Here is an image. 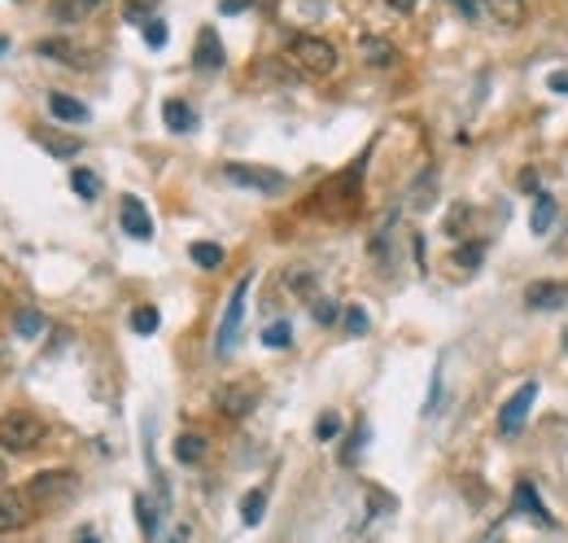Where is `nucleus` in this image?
<instances>
[{
	"instance_id": "f257e3e1",
	"label": "nucleus",
	"mask_w": 568,
	"mask_h": 543,
	"mask_svg": "<svg viewBox=\"0 0 568 543\" xmlns=\"http://www.w3.org/2000/svg\"><path fill=\"white\" fill-rule=\"evenodd\" d=\"M44 439H48V426L35 412L13 408V412L0 417V452L4 456H31V452L44 448Z\"/></svg>"
},
{
	"instance_id": "f03ea898",
	"label": "nucleus",
	"mask_w": 568,
	"mask_h": 543,
	"mask_svg": "<svg viewBox=\"0 0 568 543\" xmlns=\"http://www.w3.org/2000/svg\"><path fill=\"white\" fill-rule=\"evenodd\" d=\"M284 57H288L302 75H315V79L332 75V70H337V61H341L337 44H332V39H323V35H293V39H288V48H284Z\"/></svg>"
},
{
	"instance_id": "7ed1b4c3",
	"label": "nucleus",
	"mask_w": 568,
	"mask_h": 543,
	"mask_svg": "<svg viewBox=\"0 0 568 543\" xmlns=\"http://www.w3.org/2000/svg\"><path fill=\"white\" fill-rule=\"evenodd\" d=\"M75 491H79V474H75V470H39V474L22 487V496L31 500V509H57V505H66Z\"/></svg>"
},
{
	"instance_id": "20e7f679",
	"label": "nucleus",
	"mask_w": 568,
	"mask_h": 543,
	"mask_svg": "<svg viewBox=\"0 0 568 543\" xmlns=\"http://www.w3.org/2000/svg\"><path fill=\"white\" fill-rule=\"evenodd\" d=\"M224 180L246 189V193H263V197H276L288 189V176L276 171V167H254V162H228L224 167Z\"/></svg>"
},
{
	"instance_id": "39448f33",
	"label": "nucleus",
	"mask_w": 568,
	"mask_h": 543,
	"mask_svg": "<svg viewBox=\"0 0 568 543\" xmlns=\"http://www.w3.org/2000/svg\"><path fill=\"white\" fill-rule=\"evenodd\" d=\"M246 294H250V276L237 281V290L228 294V307H224V320H219V338H215V355L228 360L237 351V338H241V320H246Z\"/></svg>"
},
{
	"instance_id": "423d86ee",
	"label": "nucleus",
	"mask_w": 568,
	"mask_h": 543,
	"mask_svg": "<svg viewBox=\"0 0 568 543\" xmlns=\"http://www.w3.org/2000/svg\"><path fill=\"white\" fill-rule=\"evenodd\" d=\"M259 399H263V391H259V382H228V386H219L215 391V408H219V417H228V421H241V417H250L254 408H259Z\"/></svg>"
},
{
	"instance_id": "0eeeda50",
	"label": "nucleus",
	"mask_w": 568,
	"mask_h": 543,
	"mask_svg": "<svg viewBox=\"0 0 568 543\" xmlns=\"http://www.w3.org/2000/svg\"><path fill=\"white\" fill-rule=\"evenodd\" d=\"M534 399H538V382H525V386L503 404V412H499V434H503V439H512V434H521V430H525Z\"/></svg>"
},
{
	"instance_id": "6e6552de",
	"label": "nucleus",
	"mask_w": 568,
	"mask_h": 543,
	"mask_svg": "<svg viewBox=\"0 0 568 543\" xmlns=\"http://www.w3.org/2000/svg\"><path fill=\"white\" fill-rule=\"evenodd\" d=\"M31 518H35L31 500L22 491H13V487H0V535H13L22 527H31Z\"/></svg>"
},
{
	"instance_id": "1a4fd4ad",
	"label": "nucleus",
	"mask_w": 568,
	"mask_h": 543,
	"mask_svg": "<svg viewBox=\"0 0 568 543\" xmlns=\"http://www.w3.org/2000/svg\"><path fill=\"white\" fill-rule=\"evenodd\" d=\"M118 224H123V233L136 237V241H149V237H154V219H149V211H145V202H140L136 193H127V197L118 202Z\"/></svg>"
},
{
	"instance_id": "9d476101",
	"label": "nucleus",
	"mask_w": 568,
	"mask_h": 543,
	"mask_svg": "<svg viewBox=\"0 0 568 543\" xmlns=\"http://www.w3.org/2000/svg\"><path fill=\"white\" fill-rule=\"evenodd\" d=\"M105 9H110V0H53L48 4V18L57 26H75V22H88V18L105 13Z\"/></svg>"
},
{
	"instance_id": "9b49d317",
	"label": "nucleus",
	"mask_w": 568,
	"mask_h": 543,
	"mask_svg": "<svg viewBox=\"0 0 568 543\" xmlns=\"http://www.w3.org/2000/svg\"><path fill=\"white\" fill-rule=\"evenodd\" d=\"M525 307L530 312H560V307H568V281H534L525 290Z\"/></svg>"
},
{
	"instance_id": "f8f14e48",
	"label": "nucleus",
	"mask_w": 568,
	"mask_h": 543,
	"mask_svg": "<svg viewBox=\"0 0 568 543\" xmlns=\"http://www.w3.org/2000/svg\"><path fill=\"white\" fill-rule=\"evenodd\" d=\"M359 53H363V61H367L372 70L398 66V48H394V39H385V35H363V39H359Z\"/></svg>"
},
{
	"instance_id": "ddd939ff",
	"label": "nucleus",
	"mask_w": 568,
	"mask_h": 543,
	"mask_svg": "<svg viewBox=\"0 0 568 543\" xmlns=\"http://www.w3.org/2000/svg\"><path fill=\"white\" fill-rule=\"evenodd\" d=\"M31 136H35V145H44L53 158H75V154L83 149V140H79V136H70V132H57V127H35Z\"/></svg>"
},
{
	"instance_id": "4468645a",
	"label": "nucleus",
	"mask_w": 568,
	"mask_h": 543,
	"mask_svg": "<svg viewBox=\"0 0 568 543\" xmlns=\"http://www.w3.org/2000/svg\"><path fill=\"white\" fill-rule=\"evenodd\" d=\"M193 66H197V70H219V66H224V44H219L215 26H206V31L197 35V48H193Z\"/></svg>"
},
{
	"instance_id": "2eb2a0df",
	"label": "nucleus",
	"mask_w": 568,
	"mask_h": 543,
	"mask_svg": "<svg viewBox=\"0 0 568 543\" xmlns=\"http://www.w3.org/2000/svg\"><path fill=\"white\" fill-rule=\"evenodd\" d=\"M481 9L499 22V26H521L530 18V4L525 0H481Z\"/></svg>"
},
{
	"instance_id": "dca6fc26",
	"label": "nucleus",
	"mask_w": 568,
	"mask_h": 543,
	"mask_svg": "<svg viewBox=\"0 0 568 543\" xmlns=\"http://www.w3.org/2000/svg\"><path fill=\"white\" fill-rule=\"evenodd\" d=\"M48 110H53L57 123H88V105L66 97V92H48Z\"/></svg>"
},
{
	"instance_id": "f3484780",
	"label": "nucleus",
	"mask_w": 568,
	"mask_h": 543,
	"mask_svg": "<svg viewBox=\"0 0 568 543\" xmlns=\"http://www.w3.org/2000/svg\"><path fill=\"white\" fill-rule=\"evenodd\" d=\"M35 53H39V57H48V61H66V66H75V70H79V66H88V57H79V48H75V44H66V39H39V44H35Z\"/></svg>"
},
{
	"instance_id": "a211bd4d",
	"label": "nucleus",
	"mask_w": 568,
	"mask_h": 543,
	"mask_svg": "<svg viewBox=\"0 0 568 543\" xmlns=\"http://www.w3.org/2000/svg\"><path fill=\"white\" fill-rule=\"evenodd\" d=\"M162 118H167V127H171V132H193V123H197L193 105H189V101H180V97H171V101L162 105Z\"/></svg>"
},
{
	"instance_id": "6ab92c4d",
	"label": "nucleus",
	"mask_w": 568,
	"mask_h": 543,
	"mask_svg": "<svg viewBox=\"0 0 568 543\" xmlns=\"http://www.w3.org/2000/svg\"><path fill=\"white\" fill-rule=\"evenodd\" d=\"M206 456V439L197 434V430H184L180 439H175V461L180 465H197Z\"/></svg>"
},
{
	"instance_id": "aec40b11",
	"label": "nucleus",
	"mask_w": 568,
	"mask_h": 543,
	"mask_svg": "<svg viewBox=\"0 0 568 543\" xmlns=\"http://www.w3.org/2000/svg\"><path fill=\"white\" fill-rule=\"evenodd\" d=\"M516 505L534 518V522H543V527H552V513L543 509V500H538V491H534V483H516Z\"/></svg>"
},
{
	"instance_id": "412c9836",
	"label": "nucleus",
	"mask_w": 568,
	"mask_h": 543,
	"mask_svg": "<svg viewBox=\"0 0 568 543\" xmlns=\"http://www.w3.org/2000/svg\"><path fill=\"white\" fill-rule=\"evenodd\" d=\"M552 224H556V197H552V193H538V202H534V219H530V228H534L538 237H547V233H552Z\"/></svg>"
},
{
	"instance_id": "4be33fe9",
	"label": "nucleus",
	"mask_w": 568,
	"mask_h": 543,
	"mask_svg": "<svg viewBox=\"0 0 568 543\" xmlns=\"http://www.w3.org/2000/svg\"><path fill=\"white\" fill-rule=\"evenodd\" d=\"M70 189H75L83 202H92V197H101V176L88 171V167H75V171H70Z\"/></svg>"
},
{
	"instance_id": "5701e85b",
	"label": "nucleus",
	"mask_w": 568,
	"mask_h": 543,
	"mask_svg": "<svg viewBox=\"0 0 568 543\" xmlns=\"http://www.w3.org/2000/svg\"><path fill=\"white\" fill-rule=\"evenodd\" d=\"M189 259H193L197 268L215 272V268L224 263V246H215V241H193V246H189Z\"/></svg>"
},
{
	"instance_id": "b1692460",
	"label": "nucleus",
	"mask_w": 568,
	"mask_h": 543,
	"mask_svg": "<svg viewBox=\"0 0 568 543\" xmlns=\"http://www.w3.org/2000/svg\"><path fill=\"white\" fill-rule=\"evenodd\" d=\"M263 513H268V491L259 487V491H250V496L241 500V522H246V527H259Z\"/></svg>"
},
{
	"instance_id": "393cba45",
	"label": "nucleus",
	"mask_w": 568,
	"mask_h": 543,
	"mask_svg": "<svg viewBox=\"0 0 568 543\" xmlns=\"http://www.w3.org/2000/svg\"><path fill=\"white\" fill-rule=\"evenodd\" d=\"M132 505H136V522H140V535H145V540H154V535H158V509L149 505V496H136Z\"/></svg>"
},
{
	"instance_id": "a878e982",
	"label": "nucleus",
	"mask_w": 568,
	"mask_h": 543,
	"mask_svg": "<svg viewBox=\"0 0 568 543\" xmlns=\"http://www.w3.org/2000/svg\"><path fill=\"white\" fill-rule=\"evenodd\" d=\"M158 325H162L158 307H136V312H132V333L149 338V333H158Z\"/></svg>"
},
{
	"instance_id": "bb28decb",
	"label": "nucleus",
	"mask_w": 568,
	"mask_h": 543,
	"mask_svg": "<svg viewBox=\"0 0 568 543\" xmlns=\"http://www.w3.org/2000/svg\"><path fill=\"white\" fill-rule=\"evenodd\" d=\"M13 329H18L22 338H35V333L44 329V316H39V312H31V307H22V312L13 316Z\"/></svg>"
},
{
	"instance_id": "cd10ccee",
	"label": "nucleus",
	"mask_w": 568,
	"mask_h": 543,
	"mask_svg": "<svg viewBox=\"0 0 568 543\" xmlns=\"http://www.w3.org/2000/svg\"><path fill=\"white\" fill-rule=\"evenodd\" d=\"M341 325H345L350 338H363V333H367V312H363V307H345V312H341Z\"/></svg>"
},
{
	"instance_id": "c85d7f7f",
	"label": "nucleus",
	"mask_w": 568,
	"mask_h": 543,
	"mask_svg": "<svg viewBox=\"0 0 568 543\" xmlns=\"http://www.w3.org/2000/svg\"><path fill=\"white\" fill-rule=\"evenodd\" d=\"M337 434H341V417H337V412H323V417L315 421V439H319V443H332Z\"/></svg>"
},
{
	"instance_id": "c756f323",
	"label": "nucleus",
	"mask_w": 568,
	"mask_h": 543,
	"mask_svg": "<svg viewBox=\"0 0 568 543\" xmlns=\"http://www.w3.org/2000/svg\"><path fill=\"white\" fill-rule=\"evenodd\" d=\"M288 342H293V329H288V325H268V333H263V347H272V351H284V347H288Z\"/></svg>"
},
{
	"instance_id": "7c9ffc66",
	"label": "nucleus",
	"mask_w": 568,
	"mask_h": 543,
	"mask_svg": "<svg viewBox=\"0 0 568 543\" xmlns=\"http://www.w3.org/2000/svg\"><path fill=\"white\" fill-rule=\"evenodd\" d=\"M433 184H438V171H424V176H420V184H416V197H411V206H416V211H424V206L433 202V193H429Z\"/></svg>"
},
{
	"instance_id": "2f4dec72",
	"label": "nucleus",
	"mask_w": 568,
	"mask_h": 543,
	"mask_svg": "<svg viewBox=\"0 0 568 543\" xmlns=\"http://www.w3.org/2000/svg\"><path fill=\"white\" fill-rule=\"evenodd\" d=\"M481 254H486V246H481V241H473V246H459V250H455V263L473 272V268L481 263Z\"/></svg>"
},
{
	"instance_id": "473e14b6",
	"label": "nucleus",
	"mask_w": 568,
	"mask_h": 543,
	"mask_svg": "<svg viewBox=\"0 0 568 543\" xmlns=\"http://www.w3.org/2000/svg\"><path fill=\"white\" fill-rule=\"evenodd\" d=\"M145 44H149V48H162V44H167V22H162V18H149V22H145Z\"/></svg>"
},
{
	"instance_id": "72a5a7b5",
	"label": "nucleus",
	"mask_w": 568,
	"mask_h": 543,
	"mask_svg": "<svg viewBox=\"0 0 568 543\" xmlns=\"http://www.w3.org/2000/svg\"><path fill=\"white\" fill-rule=\"evenodd\" d=\"M363 443H367V426L359 421V426H354V434H350V443H345V452H341V461L350 465V461L359 456V448H363Z\"/></svg>"
},
{
	"instance_id": "f704fd0d",
	"label": "nucleus",
	"mask_w": 568,
	"mask_h": 543,
	"mask_svg": "<svg viewBox=\"0 0 568 543\" xmlns=\"http://www.w3.org/2000/svg\"><path fill=\"white\" fill-rule=\"evenodd\" d=\"M337 316H341V307H337V303H328V298H315V320H319V325H332Z\"/></svg>"
},
{
	"instance_id": "c9c22d12",
	"label": "nucleus",
	"mask_w": 568,
	"mask_h": 543,
	"mask_svg": "<svg viewBox=\"0 0 568 543\" xmlns=\"http://www.w3.org/2000/svg\"><path fill=\"white\" fill-rule=\"evenodd\" d=\"M254 0H219V13H246Z\"/></svg>"
},
{
	"instance_id": "e433bc0d",
	"label": "nucleus",
	"mask_w": 568,
	"mask_h": 543,
	"mask_svg": "<svg viewBox=\"0 0 568 543\" xmlns=\"http://www.w3.org/2000/svg\"><path fill=\"white\" fill-rule=\"evenodd\" d=\"M547 83H552V92H560V97H568V70H556V75H552Z\"/></svg>"
},
{
	"instance_id": "4c0bfd02",
	"label": "nucleus",
	"mask_w": 568,
	"mask_h": 543,
	"mask_svg": "<svg viewBox=\"0 0 568 543\" xmlns=\"http://www.w3.org/2000/svg\"><path fill=\"white\" fill-rule=\"evenodd\" d=\"M75 543H101V540H96V531H92V527H83V531L75 535Z\"/></svg>"
},
{
	"instance_id": "58836bf2",
	"label": "nucleus",
	"mask_w": 568,
	"mask_h": 543,
	"mask_svg": "<svg viewBox=\"0 0 568 543\" xmlns=\"http://www.w3.org/2000/svg\"><path fill=\"white\" fill-rule=\"evenodd\" d=\"M455 4H459L464 13H477V4H481V0H455Z\"/></svg>"
},
{
	"instance_id": "ea45409f",
	"label": "nucleus",
	"mask_w": 568,
	"mask_h": 543,
	"mask_svg": "<svg viewBox=\"0 0 568 543\" xmlns=\"http://www.w3.org/2000/svg\"><path fill=\"white\" fill-rule=\"evenodd\" d=\"M189 540V527H175V535H171V543H184Z\"/></svg>"
},
{
	"instance_id": "a19ab883",
	"label": "nucleus",
	"mask_w": 568,
	"mask_h": 543,
	"mask_svg": "<svg viewBox=\"0 0 568 543\" xmlns=\"http://www.w3.org/2000/svg\"><path fill=\"white\" fill-rule=\"evenodd\" d=\"M389 4H394V9H411L416 0H389Z\"/></svg>"
},
{
	"instance_id": "79ce46f5",
	"label": "nucleus",
	"mask_w": 568,
	"mask_h": 543,
	"mask_svg": "<svg viewBox=\"0 0 568 543\" xmlns=\"http://www.w3.org/2000/svg\"><path fill=\"white\" fill-rule=\"evenodd\" d=\"M0 487H4V461H0Z\"/></svg>"
},
{
	"instance_id": "37998d69",
	"label": "nucleus",
	"mask_w": 568,
	"mask_h": 543,
	"mask_svg": "<svg viewBox=\"0 0 568 543\" xmlns=\"http://www.w3.org/2000/svg\"><path fill=\"white\" fill-rule=\"evenodd\" d=\"M565 347H568V333H565Z\"/></svg>"
},
{
	"instance_id": "c03bdc74",
	"label": "nucleus",
	"mask_w": 568,
	"mask_h": 543,
	"mask_svg": "<svg viewBox=\"0 0 568 543\" xmlns=\"http://www.w3.org/2000/svg\"><path fill=\"white\" fill-rule=\"evenodd\" d=\"M0 48H4V39H0Z\"/></svg>"
}]
</instances>
